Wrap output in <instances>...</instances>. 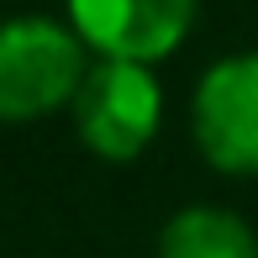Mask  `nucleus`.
<instances>
[{
    "label": "nucleus",
    "mask_w": 258,
    "mask_h": 258,
    "mask_svg": "<svg viewBox=\"0 0 258 258\" xmlns=\"http://www.w3.org/2000/svg\"><path fill=\"white\" fill-rule=\"evenodd\" d=\"M74 132L105 163H126L153 143L163 121V85L143 63H111L95 58L85 85L74 90Z\"/></svg>",
    "instance_id": "nucleus-2"
},
{
    "label": "nucleus",
    "mask_w": 258,
    "mask_h": 258,
    "mask_svg": "<svg viewBox=\"0 0 258 258\" xmlns=\"http://www.w3.org/2000/svg\"><path fill=\"white\" fill-rule=\"evenodd\" d=\"M158 258H258V232L237 211L184 206L158 232Z\"/></svg>",
    "instance_id": "nucleus-5"
},
{
    "label": "nucleus",
    "mask_w": 258,
    "mask_h": 258,
    "mask_svg": "<svg viewBox=\"0 0 258 258\" xmlns=\"http://www.w3.org/2000/svg\"><path fill=\"white\" fill-rule=\"evenodd\" d=\"M201 0H69V27L111 63L153 69L190 37Z\"/></svg>",
    "instance_id": "nucleus-4"
},
{
    "label": "nucleus",
    "mask_w": 258,
    "mask_h": 258,
    "mask_svg": "<svg viewBox=\"0 0 258 258\" xmlns=\"http://www.w3.org/2000/svg\"><path fill=\"white\" fill-rule=\"evenodd\" d=\"M190 137L221 174H258V53H227L190 95Z\"/></svg>",
    "instance_id": "nucleus-3"
},
{
    "label": "nucleus",
    "mask_w": 258,
    "mask_h": 258,
    "mask_svg": "<svg viewBox=\"0 0 258 258\" xmlns=\"http://www.w3.org/2000/svg\"><path fill=\"white\" fill-rule=\"evenodd\" d=\"M85 42L69 21L53 16H11L0 21V121H37L74 105L85 85Z\"/></svg>",
    "instance_id": "nucleus-1"
}]
</instances>
